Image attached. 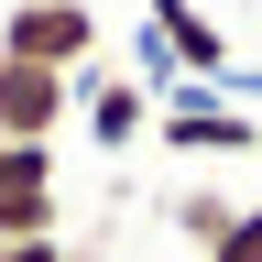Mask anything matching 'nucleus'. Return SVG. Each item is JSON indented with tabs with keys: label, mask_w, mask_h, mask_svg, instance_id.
I'll list each match as a JSON object with an SVG mask.
<instances>
[{
	"label": "nucleus",
	"mask_w": 262,
	"mask_h": 262,
	"mask_svg": "<svg viewBox=\"0 0 262 262\" xmlns=\"http://www.w3.org/2000/svg\"><path fill=\"white\" fill-rule=\"evenodd\" d=\"M0 262H88V251H66V229H44V241H0Z\"/></svg>",
	"instance_id": "nucleus-9"
},
{
	"label": "nucleus",
	"mask_w": 262,
	"mask_h": 262,
	"mask_svg": "<svg viewBox=\"0 0 262 262\" xmlns=\"http://www.w3.org/2000/svg\"><path fill=\"white\" fill-rule=\"evenodd\" d=\"M219 219H229V196H208V186H196V196H175V229H186V241H208Z\"/></svg>",
	"instance_id": "nucleus-8"
},
{
	"label": "nucleus",
	"mask_w": 262,
	"mask_h": 262,
	"mask_svg": "<svg viewBox=\"0 0 262 262\" xmlns=\"http://www.w3.org/2000/svg\"><path fill=\"white\" fill-rule=\"evenodd\" d=\"M0 55H11V66H44V77H77V66H98V11H88V0H11Z\"/></svg>",
	"instance_id": "nucleus-1"
},
{
	"label": "nucleus",
	"mask_w": 262,
	"mask_h": 262,
	"mask_svg": "<svg viewBox=\"0 0 262 262\" xmlns=\"http://www.w3.org/2000/svg\"><path fill=\"white\" fill-rule=\"evenodd\" d=\"M153 131H164V153H196V164H251V142H262L251 110H153Z\"/></svg>",
	"instance_id": "nucleus-5"
},
{
	"label": "nucleus",
	"mask_w": 262,
	"mask_h": 262,
	"mask_svg": "<svg viewBox=\"0 0 262 262\" xmlns=\"http://www.w3.org/2000/svg\"><path fill=\"white\" fill-rule=\"evenodd\" d=\"M77 120V77H44V66L0 55V142H55Z\"/></svg>",
	"instance_id": "nucleus-2"
},
{
	"label": "nucleus",
	"mask_w": 262,
	"mask_h": 262,
	"mask_svg": "<svg viewBox=\"0 0 262 262\" xmlns=\"http://www.w3.org/2000/svg\"><path fill=\"white\" fill-rule=\"evenodd\" d=\"M196 262H262V208H251V196H229V219L196 241Z\"/></svg>",
	"instance_id": "nucleus-6"
},
{
	"label": "nucleus",
	"mask_w": 262,
	"mask_h": 262,
	"mask_svg": "<svg viewBox=\"0 0 262 262\" xmlns=\"http://www.w3.org/2000/svg\"><path fill=\"white\" fill-rule=\"evenodd\" d=\"M77 110H88V142L98 153H131L153 131V98L131 88V77H110V66H77Z\"/></svg>",
	"instance_id": "nucleus-4"
},
{
	"label": "nucleus",
	"mask_w": 262,
	"mask_h": 262,
	"mask_svg": "<svg viewBox=\"0 0 262 262\" xmlns=\"http://www.w3.org/2000/svg\"><path fill=\"white\" fill-rule=\"evenodd\" d=\"M142 22H153V44L175 55V77H196V88H219L229 66H241V55H229V33H219L208 11H196V0H153Z\"/></svg>",
	"instance_id": "nucleus-3"
},
{
	"label": "nucleus",
	"mask_w": 262,
	"mask_h": 262,
	"mask_svg": "<svg viewBox=\"0 0 262 262\" xmlns=\"http://www.w3.org/2000/svg\"><path fill=\"white\" fill-rule=\"evenodd\" d=\"M11 186H55V142H0V196Z\"/></svg>",
	"instance_id": "nucleus-7"
},
{
	"label": "nucleus",
	"mask_w": 262,
	"mask_h": 262,
	"mask_svg": "<svg viewBox=\"0 0 262 262\" xmlns=\"http://www.w3.org/2000/svg\"><path fill=\"white\" fill-rule=\"evenodd\" d=\"M251 164H262V142H251Z\"/></svg>",
	"instance_id": "nucleus-10"
}]
</instances>
